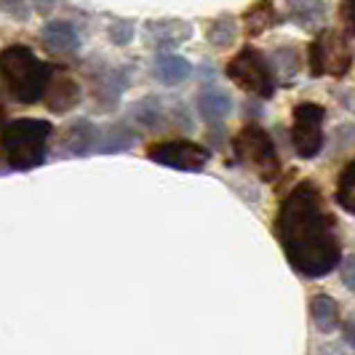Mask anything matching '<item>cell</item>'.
<instances>
[{"mask_svg": "<svg viewBox=\"0 0 355 355\" xmlns=\"http://www.w3.org/2000/svg\"><path fill=\"white\" fill-rule=\"evenodd\" d=\"M334 216L326 211L323 196L313 182H300L281 200L275 235L288 265L307 278H323L337 270L342 246L334 232Z\"/></svg>", "mask_w": 355, "mask_h": 355, "instance_id": "cell-1", "label": "cell"}, {"mask_svg": "<svg viewBox=\"0 0 355 355\" xmlns=\"http://www.w3.org/2000/svg\"><path fill=\"white\" fill-rule=\"evenodd\" d=\"M51 67L40 62L24 46H8L0 53V78L14 94V99L24 105H35L43 99V91L51 80Z\"/></svg>", "mask_w": 355, "mask_h": 355, "instance_id": "cell-2", "label": "cell"}, {"mask_svg": "<svg viewBox=\"0 0 355 355\" xmlns=\"http://www.w3.org/2000/svg\"><path fill=\"white\" fill-rule=\"evenodd\" d=\"M51 131L53 125L49 121H37V118H21V121L8 123L0 134L6 163L19 171L37 168L46 160V144H49Z\"/></svg>", "mask_w": 355, "mask_h": 355, "instance_id": "cell-3", "label": "cell"}, {"mask_svg": "<svg viewBox=\"0 0 355 355\" xmlns=\"http://www.w3.org/2000/svg\"><path fill=\"white\" fill-rule=\"evenodd\" d=\"M235 158L254 168L265 182H275L281 174V158L278 150L272 144V137L259 125H246L238 131V137L232 139Z\"/></svg>", "mask_w": 355, "mask_h": 355, "instance_id": "cell-4", "label": "cell"}, {"mask_svg": "<svg viewBox=\"0 0 355 355\" xmlns=\"http://www.w3.org/2000/svg\"><path fill=\"white\" fill-rule=\"evenodd\" d=\"M227 78L238 89L249 91L259 99H270L275 94V72L272 64L265 59V53L254 46H246L227 62Z\"/></svg>", "mask_w": 355, "mask_h": 355, "instance_id": "cell-5", "label": "cell"}, {"mask_svg": "<svg viewBox=\"0 0 355 355\" xmlns=\"http://www.w3.org/2000/svg\"><path fill=\"white\" fill-rule=\"evenodd\" d=\"M353 53H350V43L342 33L334 30H323L307 49V64H310V75L323 78H342L345 72L350 70Z\"/></svg>", "mask_w": 355, "mask_h": 355, "instance_id": "cell-6", "label": "cell"}, {"mask_svg": "<svg viewBox=\"0 0 355 355\" xmlns=\"http://www.w3.org/2000/svg\"><path fill=\"white\" fill-rule=\"evenodd\" d=\"M323 121L326 110L315 102H302L294 107V121H291V144L300 158H315L323 150Z\"/></svg>", "mask_w": 355, "mask_h": 355, "instance_id": "cell-7", "label": "cell"}, {"mask_svg": "<svg viewBox=\"0 0 355 355\" xmlns=\"http://www.w3.org/2000/svg\"><path fill=\"white\" fill-rule=\"evenodd\" d=\"M147 158L168 166V168H179V171H200L209 163V150L187 139H168V142H158L147 150Z\"/></svg>", "mask_w": 355, "mask_h": 355, "instance_id": "cell-8", "label": "cell"}, {"mask_svg": "<svg viewBox=\"0 0 355 355\" xmlns=\"http://www.w3.org/2000/svg\"><path fill=\"white\" fill-rule=\"evenodd\" d=\"M144 37H147V46H153V49H171V46H179L193 37V24H187L182 19L147 21Z\"/></svg>", "mask_w": 355, "mask_h": 355, "instance_id": "cell-9", "label": "cell"}, {"mask_svg": "<svg viewBox=\"0 0 355 355\" xmlns=\"http://www.w3.org/2000/svg\"><path fill=\"white\" fill-rule=\"evenodd\" d=\"M43 102L51 112H70L72 107H78L80 102V86L70 75H53L51 72V80L43 91Z\"/></svg>", "mask_w": 355, "mask_h": 355, "instance_id": "cell-10", "label": "cell"}, {"mask_svg": "<svg viewBox=\"0 0 355 355\" xmlns=\"http://www.w3.org/2000/svg\"><path fill=\"white\" fill-rule=\"evenodd\" d=\"M329 3L326 0H286V17L302 30H315L326 21Z\"/></svg>", "mask_w": 355, "mask_h": 355, "instance_id": "cell-11", "label": "cell"}, {"mask_svg": "<svg viewBox=\"0 0 355 355\" xmlns=\"http://www.w3.org/2000/svg\"><path fill=\"white\" fill-rule=\"evenodd\" d=\"M190 62L184 56H177V53H158L155 62H153V75L155 80H160L163 86H179L190 78Z\"/></svg>", "mask_w": 355, "mask_h": 355, "instance_id": "cell-12", "label": "cell"}, {"mask_svg": "<svg viewBox=\"0 0 355 355\" xmlns=\"http://www.w3.org/2000/svg\"><path fill=\"white\" fill-rule=\"evenodd\" d=\"M40 37H43L46 49H51L56 53H72L80 49V35L70 21H49L43 27Z\"/></svg>", "mask_w": 355, "mask_h": 355, "instance_id": "cell-13", "label": "cell"}, {"mask_svg": "<svg viewBox=\"0 0 355 355\" xmlns=\"http://www.w3.org/2000/svg\"><path fill=\"white\" fill-rule=\"evenodd\" d=\"M96 128L94 123L89 121H75L64 128V137H62V150L67 153V155H86L94 150V144H96Z\"/></svg>", "mask_w": 355, "mask_h": 355, "instance_id": "cell-14", "label": "cell"}, {"mask_svg": "<svg viewBox=\"0 0 355 355\" xmlns=\"http://www.w3.org/2000/svg\"><path fill=\"white\" fill-rule=\"evenodd\" d=\"M275 24H281V14H278L272 0H257L243 14V27L249 35H262Z\"/></svg>", "mask_w": 355, "mask_h": 355, "instance_id": "cell-15", "label": "cell"}, {"mask_svg": "<svg viewBox=\"0 0 355 355\" xmlns=\"http://www.w3.org/2000/svg\"><path fill=\"white\" fill-rule=\"evenodd\" d=\"M230 110H232V102L225 91L209 86V89H203L198 94V112H200V118H203L206 123H219V121H225V118L230 115Z\"/></svg>", "mask_w": 355, "mask_h": 355, "instance_id": "cell-16", "label": "cell"}, {"mask_svg": "<svg viewBox=\"0 0 355 355\" xmlns=\"http://www.w3.org/2000/svg\"><path fill=\"white\" fill-rule=\"evenodd\" d=\"M310 315H313L315 329L323 331V334L337 331L339 320H342L337 300H334V297H329V294H315V297L310 300Z\"/></svg>", "mask_w": 355, "mask_h": 355, "instance_id": "cell-17", "label": "cell"}, {"mask_svg": "<svg viewBox=\"0 0 355 355\" xmlns=\"http://www.w3.org/2000/svg\"><path fill=\"white\" fill-rule=\"evenodd\" d=\"M134 144V134L125 125H110L102 137H96V153H123Z\"/></svg>", "mask_w": 355, "mask_h": 355, "instance_id": "cell-18", "label": "cell"}, {"mask_svg": "<svg viewBox=\"0 0 355 355\" xmlns=\"http://www.w3.org/2000/svg\"><path fill=\"white\" fill-rule=\"evenodd\" d=\"M337 203L345 209L347 214H355V160H350L345 168H342V174L337 179Z\"/></svg>", "mask_w": 355, "mask_h": 355, "instance_id": "cell-19", "label": "cell"}, {"mask_svg": "<svg viewBox=\"0 0 355 355\" xmlns=\"http://www.w3.org/2000/svg\"><path fill=\"white\" fill-rule=\"evenodd\" d=\"M206 37H209V43L216 46V49H227V46H232L235 37H238V24H235V19L222 17V19H216V21H211V27H209Z\"/></svg>", "mask_w": 355, "mask_h": 355, "instance_id": "cell-20", "label": "cell"}, {"mask_svg": "<svg viewBox=\"0 0 355 355\" xmlns=\"http://www.w3.org/2000/svg\"><path fill=\"white\" fill-rule=\"evenodd\" d=\"M123 89H125V75H123V72L107 70L105 75L99 78V83H96V96H99L102 102H107V105H115Z\"/></svg>", "mask_w": 355, "mask_h": 355, "instance_id": "cell-21", "label": "cell"}, {"mask_svg": "<svg viewBox=\"0 0 355 355\" xmlns=\"http://www.w3.org/2000/svg\"><path fill=\"white\" fill-rule=\"evenodd\" d=\"M131 115L144 128H160L163 125V107H160L158 99H142L139 105H134Z\"/></svg>", "mask_w": 355, "mask_h": 355, "instance_id": "cell-22", "label": "cell"}, {"mask_svg": "<svg viewBox=\"0 0 355 355\" xmlns=\"http://www.w3.org/2000/svg\"><path fill=\"white\" fill-rule=\"evenodd\" d=\"M275 59H278V67H281V72H284L286 78H291L294 72L300 70V53H297V49H291V46L278 49Z\"/></svg>", "mask_w": 355, "mask_h": 355, "instance_id": "cell-23", "label": "cell"}, {"mask_svg": "<svg viewBox=\"0 0 355 355\" xmlns=\"http://www.w3.org/2000/svg\"><path fill=\"white\" fill-rule=\"evenodd\" d=\"M0 11L17 19V21H27L30 19V0H0Z\"/></svg>", "mask_w": 355, "mask_h": 355, "instance_id": "cell-24", "label": "cell"}, {"mask_svg": "<svg viewBox=\"0 0 355 355\" xmlns=\"http://www.w3.org/2000/svg\"><path fill=\"white\" fill-rule=\"evenodd\" d=\"M110 40L115 43V46H125V43H131V37H134V24L131 21H115V24H110Z\"/></svg>", "mask_w": 355, "mask_h": 355, "instance_id": "cell-25", "label": "cell"}, {"mask_svg": "<svg viewBox=\"0 0 355 355\" xmlns=\"http://www.w3.org/2000/svg\"><path fill=\"white\" fill-rule=\"evenodd\" d=\"M339 275H342V284L347 286L350 291H355V257L347 259H339Z\"/></svg>", "mask_w": 355, "mask_h": 355, "instance_id": "cell-26", "label": "cell"}, {"mask_svg": "<svg viewBox=\"0 0 355 355\" xmlns=\"http://www.w3.org/2000/svg\"><path fill=\"white\" fill-rule=\"evenodd\" d=\"M339 17L345 21V33L355 35V0H342L339 6Z\"/></svg>", "mask_w": 355, "mask_h": 355, "instance_id": "cell-27", "label": "cell"}, {"mask_svg": "<svg viewBox=\"0 0 355 355\" xmlns=\"http://www.w3.org/2000/svg\"><path fill=\"white\" fill-rule=\"evenodd\" d=\"M59 3H62V0H30V6L35 8L40 17H49V14H51Z\"/></svg>", "mask_w": 355, "mask_h": 355, "instance_id": "cell-28", "label": "cell"}, {"mask_svg": "<svg viewBox=\"0 0 355 355\" xmlns=\"http://www.w3.org/2000/svg\"><path fill=\"white\" fill-rule=\"evenodd\" d=\"M345 339L350 342V347H355V318L347 323V329H345Z\"/></svg>", "mask_w": 355, "mask_h": 355, "instance_id": "cell-29", "label": "cell"}, {"mask_svg": "<svg viewBox=\"0 0 355 355\" xmlns=\"http://www.w3.org/2000/svg\"><path fill=\"white\" fill-rule=\"evenodd\" d=\"M323 355H337V347H326V350H323Z\"/></svg>", "mask_w": 355, "mask_h": 355, "instance_id": "cell-30", "label": "cell"}, {"mask_svg": "<svg viewBox=\"0 0 355 355\" xmlns=\"http://www.w3.org/2000/svg\"><path fill=\"white\" fill-rule=\"evenodd\" d=\"M3 121H6V112H3V107H0V128H3Z\"/></svg>", "mask_w": 355, "mask_h": 355, "instance_id": "cell-31", "label": "cell"}]
</instances>
